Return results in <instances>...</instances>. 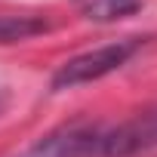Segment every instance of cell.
Listing matches in <instances>:
<instances>
[{"label":"cell","instance_id":"4","mask_svg":"<svg viewBox=\"0 0 157 157\" xmlns=\"http://www.w3.org/2000/svg\"><path fill=\"white\" fill-rule=\"evenodd\" d=\"M49 31V22L40 16H0V43H19Z\"/></svg>","mask_w":157,"mask_h":157},{"label":"cell","instance_id":"2","mask_svg":"<svg viewBox=\"0 0 157 157\" xmlns=\"http://www.w3.org/2000/svg\"><path fill=\"white\" fill-rule=\"evenodd\" d=\"M139 49H142V40L139 37H126V40H114V43L86 49L80 56L68 59L65 65H59V71L52 74L49 86L59 93V90H74V86L102 80V77H108L111 71H117L120 65H126Z\"/></svg>","mask_w":157,"mask_h":157},{"label":"cell","instance_id":"3","mask_svg":"<svg viewBox=\"0 0 157 157\" xmlns=\"http://www.w3.org/2000/svg\"><path fill=\"white\" fill-rule=\"evenodd\" d=\"M74 6L93 22H120L142 10V0H74Z\"/></svg>","mask_w":157,"mask_h":157},{"label":"cell","instance_id":"1","mask_svg":"<svg viewBox=\"0 0 157 157\" xmlns=\"http://www.w3.org/2000/svg\"><path fill=\"white\" fill-rule=\"evenodd\" d=\"M157 148V108L120 123L74 120L49 129L19 157H136Z\"/></svg>","mask_w":157,"mask_h":157}]
</instances>
